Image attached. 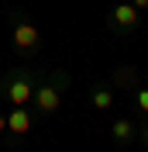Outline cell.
Wrapping results in <instances>:
<instances>
[{
    "instance_id": "6da1fadb",
    "label": "cell",
    "mask_w": 148,
    "mask_h": 152,
    "mask_svg": "<svg viewBox=\"0 0 148 152\" xmlns=\"http://www.w3.org/2000/svg\"><path fill=\"white\" fill-rule=\"evenodd\" d=\"M38 80H41L38 69H31V66H10L7 73H4V80H0V97H4L10 107H24V104H31V94H35Z\"/></svg>"
},
{
    "instance_id": "7a4b0ae2",
    "label": "cell",
    "mask_w": 148,
    "mask_h": 152,
    "mask_svg": "<svg viewBox=\"0 0 148 152\" xmlns=\"http://www.w3.org/2000/svg\"><path fill=\"white\" fill-rule=\"evenodd\" d=\"M10 45H14V52L24 62H31L41 52V31H38V24L28 14H14L10 18Z\"/></svg>"
},
{
    "instance_id": "3957f363",
    "label": "cell",
    "mask_w": 148,
    "mask_h": 152,
    "mask_svg": "<svg viewBox=\"0 0 148 152\" xmlns=\"http://www.w3.org/2000/svg\"><path fill=\"white\" fill-rule=\"evenodd\" d=\"M31 114H41V118H55L62 111V90H59L48 76H41L35 86V94H31Z\"/></svg>"
},
{
    "instance_id": "277c9868",
    "label": "cell",
    "mask_w": 148,
    "mask_h": 152,
    "mask_svg": "<svg viewBox=\"0 0 148 152\" xmlns=\"http://www.w3.org/2000/svg\"><path fill=\"white\" fill-rule=\"evenodd\" d=\"M107 28L114 35H131V31H141V18H138V7L124 0V4H114L107 10Z\"/></svg>"
},
{
    "instance_id": "5b68a950",
    "label": "cell",
    "mask_w": 148,
    "mask_h": 152,
    "mask_svg": "<svg viewBox=\"0 0 148 152\" xmlns=\"http://www.w3.org/2000/svg\"><path fill=\"white\" fill-rule=\"evenodd\" d=\"M110 86L114 90H138L141 86V69L138 66H131V62H124V66H117L114 69V76H110Z\"/></svg>"
},
{
    "instance_id": "8992f818",
    "label": "cell",
    "mask_w": 148,
    "mask_h": 152,
    "mask_svg": "<svg viewBox=\"0 0 148 152\" xmlns=\"http://www.w3.org/2000/svg\"><path fill=\"white\" fill-rule=\"evenodd\" d=\"M7 132H10V138H24V135L31 132V107L28 104H24V107H10Z\"/></svg>"
},
{
    "instance_id": "52a82bcc",
    "label": "cell",
    "mask_w": 148,
    "mask_h": 152,
    "mask_svg": "<svg viewBox=\"0 0 148 152\" xmlns=\"http://www.w3.org/2000/svg\"><path fill=\"white\" fill-rule=\"evenodd\" d=\"M114 100H117V94H114L110 83H93V90H90V104H93V111L110 114V111H114Z\"/></svg>"
},
{
    "instance_id": "ba28073f",
    "label": "cell",
    "mask_w": 148,
    "mask_h": 152,
    "mask_svg": "<svg viewBox=\"0 0 148 152\" xmlns=\"http://www.w3.org/2000/svg\"><path fill=\"white\" fill-rule=\"evenodd\" d=\"M110 138H114L117 145H131L134 138H138L134 121H131V118H114V121H110Z\"/></svg>"
},
{
    "instance_id": "9c48e42d",
    "label": "cell",
    "mask_w": 148,
    "mask_h": 152,
    "mask_svg": "<svg viewBox=\"0 0 148 152\" xmlns=\"http://www.w3.org/2000/svg\"><path fill=\"white\" fill-rule=\"evenodd\" d=\"M131 97H134V107H138L141 114H148V86H138V90H131Z\"/></svg>"
},
{
    "instance_id": "30bf717a",
    "label": "cell",
    "mask_w": 148,
    "mask_h": 152,
    "mask_svg": "<svg viewBox=\"0 0 148 152\" xmlns=\"http://www.w3.org/2000/svg\"><path fill=\"white\" fill-rule=\"evenodd\" d=\"M48 80H52L59 90H69V83H73V76L65 73V69H55V73H48Z\"/></svg>"
},
{
    "instance_id": "8fae6325",
    "label": "cell",
    "mask_w": 148,
    "mask_h": 152,
    "mask_svg": "<svg viewBox=\"0 0 148 152\" xmlns=\"http://www.w3.org/2000/svg\"><path fill=\"white\" fill-rule=\"evenodd\" d=\"M138 142H141V145H148V121L138 128Z\"/></svg>"
},
{
    "instance_id": "7c38bea8",
    "label": "cell",
    "mask_w": 148,
    "mask_h": 152,
    "mask_svg": "<svg viewBox=\"0 0 148 152\" xmlns=\"http://www.w3.org/2000/svg\"><path fill=\"white\" fill-rule=\"evenodd\" d=\"M131 4H134L138 10H148V0H131Z\"/></svg>"
},
{
    "instance_id": "4fadbf2b",
    "label": "cell",
    "mask_w": 148,
    "mask_h": 152,
    "mask_svg": "<svg viewBox=\"0 0 148 152\" xmlns=\"http://www.w3.org/2000/svg\"><path fill=\"white\" fill-rule=\"evenodd\" d=\"M7 132V114H0V135Z\"/></svg>"
},
{
    "instance_id": "5bb4252c",
    "label": "cell",
    "mask_w": 148,
    "mask_h": 152,
    "mask_svg": "<svg viewBox=\"0 0 148 152\" xmlns=\"http://www.w3.org/2000/svg\"><path fill=\"white\" fill-rule=\"evenodd\" d=\"M141 80H145V83H148V69H145V73H141Z\"/></svg>"
},
{
    "instance_id": "9a60e30c",
    "label": "cell",
    "mask_w": 148,
    "mask_h": 152,
    "mask_svg": "<svg viewBox=\"0 0 148 152\" xmlns=\"http://www.w3.org/2000/svg\"><path fill=\"white\" fill-rule=\"evenodd\" d=\"M0 100H4V97H0Z\"/></svg>"
}]
</instances>
